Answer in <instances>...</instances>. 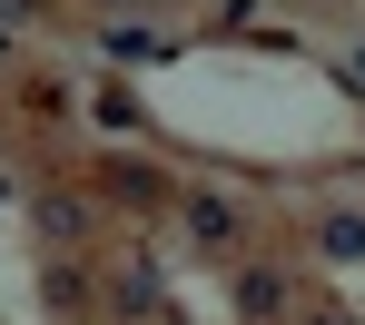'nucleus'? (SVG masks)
Masks as SVG:
<instances>
[{
	"instance_id": "obj_1",
	"label": "nucleus",
	"mask_w": 365,
	"mask_h": 325,
	"mask_svg": "<svg viewBox=\"0 0 365 325\" xmlns=\"http://www.w3.org/2000/svg\"><path fill=\"white\" fill-rule=\"evenodd\" d=\"M316 257L365 266V217H356V207H326V217H316Z\"/></svg>"
},
{
	"instance_id": "obj_3",
	"label": "nucleus",
	"mask_w": 365,
	"mask_h": 325,
	"mask_svg": "<svg viewBox=\"0 0 365 325\" xmlns=\"http://www.w3.org/2000/svg\"><path fill=\"white\" fill-rule=\"evenodd\" d=\"M237 306H247V316H277L287 286H277V276H237Z\"/></svg>"
},
{
	"instance_id": "obj_2",
	"label": "nucleus",
	"mask_w": 365,
	"mask_h": 325,
	"mask_svg": "<svg viewBox=\"0 0 365 325\" xmlns=\"http://www.w3.org/2000/svg\"><path fill=\"white\" fill-rule=\"evenodd\" d=\"M187 227H197V247H237V207H227V197H187Z\"/></svg>"
},
{
	"instance_id": "obj_4",
	"label": "nucleus",
	"mask_w": 365,
	"mask_h": 325,
	"mask_svg": "<svg viewBox=\"0 0 365 325\" xmlns=\"http://www.w3.org/2000/svg\"><path fill=\"white\" fill-rule=\"evenodd\" d=\"M356 79H365V40H356Z\"/></svg>"
}]
</instances>
